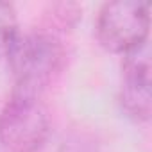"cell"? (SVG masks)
Listing matches in <instances>:
<instances>
[{
    "label": "cell",
    "mask_w": 152,
    "mask_h": 152,
    "mask_svg": "<svg viewBox=\"0 0 152 152\" xmlns=\"http://www.w3.org/2000/svg\"><path fill=\"white\" fill-rule=\"evenodd\" d=\"M6 57L15 88L41 95L61 75L66 63V48L50 29H34L18 32Z\"/></svg>",
    "instance_id": "6da1fadb"
},
{
    "label": "cell",
    "mask_w": 152,
    "mask_h": 152,
    "mask_svg": "<svg viewBox=\"0 0 152 152\" xmlns=\"http://www.w3.org/2000/svg\"><path fill=\"white\" fill-rule=\"evenodd\" d=\"M50 136V115L41 95L13 90L0 111V145L9 152H38Z\"/></svg>",
    "instance_id": "7a4b0ae2"
},
{
    "label": "cell",
    "mask_w": 152,
    "mask_h": 152,
    "mask_svg": "<svg viewBox=\"0 0 152 152\" xmlns=\"http://www.w3.org/2000/svg\"><path fill=\"white\" fill-rule=\"evenodd\" d=\"M150 4L138 0H115L100 7L95 22L97 41L111 54H129L147 45Z\"/></svg>",
    "instance_id": "3957f363"
},
{
    "label": "cell",
    "mask_w": 152,
    "mask_h": 152,
    "mask_svg": "<svg viewBox=\"0 0 152 152\" xmlns=\"http://www.w3.org/2000/svg\"><path fill=\"white\" fill-rule=\"evenodd\" d=\"M150 50L147 43L124 56L120 104L131 120L145 124L150 120Z\"/></svg>",
    "instance_id": "277c9868"
},
{
    "label": "cell",
    "mask_w": 152,
    "mask_h": 152,
    "mask_svg": "<svg viewBox=\"0 0 152 152\" xmlns=\"http://www.w3.org/2000/svg\"><path fill=\"white\" fill-rule=\"evenodd\" d=\"M18 18L16 9L9 2H0V57H6L9 47L18 36Z\"/></svg>",
    "instance_id": "5b68a950"
},
{
    "label": "cell",
    "mask_w": 152,
    "mask_h": 152,
    "mask_svg": "<svg viewBox=\"0 0 152 152\" xmlns=\"http://www.w3.org/2000/svg\"><path fill=\"white\" fill-rule=\"evenodd\" d=\"M50 25L47 29L57 27V29H66V27H73L77 23V20L81 18V9L75 4H56L50 9ZM56 29V32H57Z\"/></svg>",
    "instance_id": "8992f818"
},
{
    "label": "cell",
    "mask_w": 152,
    "mask_h": 152,
    "mask_svg": "<svg viewBox=\"0 0 152 152\" xmlns=\"http://www.w3.org/2000/svg\"><path fill=\"white\" fill-rule=\"evenodd\" d=\"M61 152H99L95 141L86 134H72L64 138Z\"/></svg>",
    "instance_id": "52a82bcc"
},
{
    "label": "cell",
    "mask_w": 152,
    "mask_h": 152,
    "mask_svg": "<svg viewBox=\"0 0 152 152\" xmlns=\"http://www.w3.org/2000/svg\"><path fill=\"white\" fill-rule=\"evenodd\" d=\"M0 148H2V145H0Z\"/></svg>",
    "instance_id": "ba28073f"
}]
</instances>
